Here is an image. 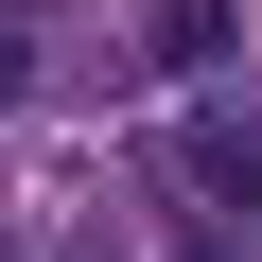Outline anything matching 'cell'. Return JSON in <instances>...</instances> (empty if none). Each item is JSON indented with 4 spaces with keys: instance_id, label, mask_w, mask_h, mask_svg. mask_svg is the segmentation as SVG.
<instances>
[{
    "instance_id": "6da1fadb",
    "label": "cell",
    "mask_w": 262,
    "mask_h": 262,
    "mask_svg": "<svg viewBox=\"0 0 262 262\" xmlns=\"http://www.w3.org/2000/svg\"><path fill=\"white\" fill-rule=\"evenodd\" d=\"M175 175H192L227 227H262V122H245V105H192V122H175Z\"/></svg>"
},
{
    "instance_id": "7a4b0ae2",
    "label": "cell",
    "mask_w": 262,
    "mask_h": 262,
    "mask_svg": "<svg viewBox=\"0 0 262 262\" xmlns=\"http://www.w3.org/2000/svg\"><path fill=\"white\" fill-rule=\"evenodd\" d=\"M227 35H245V18H227V0H140V53H158V70H210Z\"/></svg>"
},
{
    "instance_id": "3957f363",
    "label": "cell",
    "mask_w": 262,
    "mask_h": 262,
    "mask_svg": "<svg viewBox=\"0 0 262 262\" xmlns=\"http://www.w3.org/2000/svg\"><path fill=\"white\" fill-rule=\"evenodd\" d=\"M35 70H53V18H35V0H0V105H18Z\"/></svg>"
},
{
    "instance_id": "277c9868",
    "label": "cell",
    "mask_w": 262,
    "mask_h": 262,
    "mask_svg": "<svg viewBox=\"0 0 262 262\" xmlns=\"http://www.w3.org/2000/svg\"><path fill=\"white\" fill-rule=\"evenodd\" d=\"M175 262H245V227H227V210H210V227H192V245H175Z\"/></svg>"
}]
</instances>
